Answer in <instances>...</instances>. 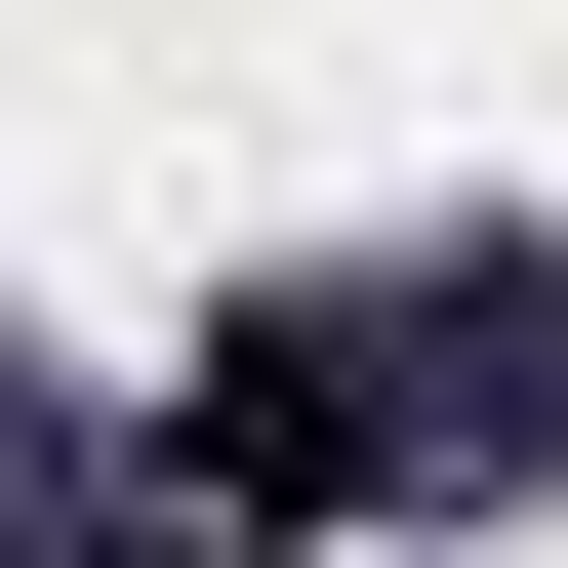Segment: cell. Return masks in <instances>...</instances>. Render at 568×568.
I'll return each instance as SVG.
<instances>
[{
    "label": "cell",
    "instance_id": "obj_1",
    "mask_svg": "<svg viewBox=\"0 0 568 568\" xmlns=\"http://www.w3.org/2000/svg\"><path fill=\"white\" fill-rule=\"evenodd\" d=\"M487 447H568V284L487 244V284H284L244 366H203V528H406V487H487Z\"/></svg>",
    "mask_w": 568,
    "mask_h": 568
}]
</instances>
